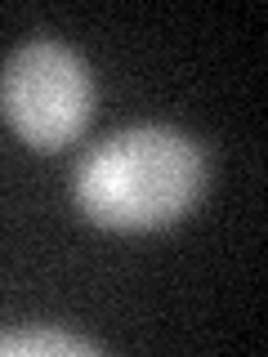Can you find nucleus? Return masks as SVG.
<instances>
[{
    "label": "nucleus",
    "mask_w": 268,
    "mask_h": 357,
    "mask_svg": "<svg viewBox=\"0 0 268 357\" xmlns=\"http://www.w3.org/2000/svg\"><path fill=\"white\" fill-rule=\"evenodd\" d=\"M0 353H98V344L89 340H76V335H63V331H22V335H5L0 340Z\"/></svg>",
    "instance_id": "nucleus-3"
},
{
    "label": "nucleus",
    "mask_w": 268,
    "mask_h": 357,
    "mask_svg": "<svg viewBox=\"0 0 268 357\" xmlns=\"http://www.w3.org/2000/svg\"><path fill=\"white\" fill-rule=\"evenodd\" d=\"M0 112L18 139L40 152L76 143L94 112V81L85 59L59 40H27L0 72Z\"/></svg>",
    "instance_id": "nucleus-2"
},
{
    "label": "nucleus",
    "mask_w": 268,
    "mask_h": 357,
    "mask_svg": "<svg viewBox=\"0 0 268 357\" xmlns=\"http://www.w3.org/2000/svg\"><path fill=\"white\" fill-rule=\"evenodd\" d=\"M72 192L98 228L152 232L184 219L201 201L206 152L170 126H134L81 156Z\"/></svg>",
    "instance_id": "nucleus-1"
}]
</instances>
